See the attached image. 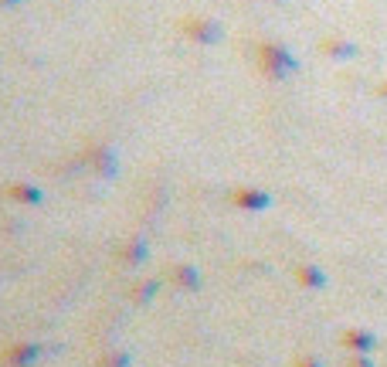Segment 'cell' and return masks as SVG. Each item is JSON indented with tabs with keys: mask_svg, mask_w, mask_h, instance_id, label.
<instances>
[{
	"mask_svg": "<svg viewBox=\"0 0 387 367\" xmlns=\"http://www.w3.org/2000/svg\"><path fill=\"white\" fill-rule=\"evenodd\" d=\"M258 68L269 78H286L296 72V55H292L286 44L265 41V44H258Z\"/></svg>",
	"mask_w": 387,
	"mask_h": 367,
	"instance_id": "obj_1",
	"label": "cell"
},
{
	"mask_svg": "<svg viewBox=\"0 0 387 367\" xmlns=\"http://www.w3.org/2000/svg\"><path fill=\"white\" fill-rule=\"evenodd\" d=\"M41 354H44V347H41V344L24 340V344H14V347L4 350V354H0V361H4L7 367H31L41 357Z\"/></svg>",
	"mask_w": 387,
	"mask_h": 367,
	"instance_id": "obj_2",
	"label": "cell"
},
{
	"mask_svg": "<svg viewBox=\"0 0 387 367\" xmlns=\"http://www.w3.org/2000/svg\"><path fill=\"white\" fill-rule=\"evenodd\" d=\"M231 204L245 208V211H265L272 204V197L269 191H258V187H238V191H231Z\"/></svg>",
	"mask_w": 387,
	"mask_h": 367,
	"instance_id": "obj_3",
	"label": "cell"
},
{
	"mask_svg": "<svg viewBox=\"0 0 387 367\" xmlns=\"http://www.w3.org/2000/svg\"><path fill=\"white\" fill-rule=\"evenodd\" d=\"M184 35L201 41V44H214V41L221 38V27L208 18H191V20H184Z\"/></svg>",
	"mask_w": 387,
	"mask_h": 367,
	"instance_id": "obj_4",
	"label": "cell"
},
{
	"mask_svg": "<svg viewBox=\"0 0 387 367\" xmlns=\"http://www.w3.org/2000/svg\"><path fill=\"white\" fill-rule=\"evenodd\" d=\"M7 194H11V201H18V204H41V187H34V184H11L7 187Z\"/></svg>",
	"mask_w": 387,
	"mask_h": 367,
	"instance_id": "obj_5",
	"label": "cell"
},
{
	"mask_svg": "<svg viewBox=\"0 0 387 367\" xmlns=\"http://www.w3.org/2000/svg\"><path fill=\"white\" fill-rule=\"evenodd\" d=\"M174 282L177 286H184V290H201V275L194 266H177L174 269Z\"/></svg>",
	"mask_w": 387,
	"mask_h": 367,
	"instance_id": "obj_6",
	"label": "cell"
},
{
	"mask_svg": "<svg viewBox=\"0 0 387 367\" xmlns=\"http://www.w3.org/2000/svg\"><path fill=\"white\" fill-rule=\"evenodd\" d=\"M296 275H299V282H303V286H310V290H319V286L326 282V275L316 269V266H303Z\"/></svg>",
	"mask_w": 387,
	"mask_h": 367,
	"instance_id": "obj_7",
	"label": "cell"
},
{
	"mask_svg": "<svg viewBox=\"0 0 387 367\" xmlns=\"http://www.w3.org/2000/svg\"><path fill=\"white\" fill-rule=\"evenodd\" d=\"M343 344H350L353 350H360V354H364V350L374 347V337H370V333H364V330H350L347 337H343Z\"/></svg>",
	"mask_w": 387,
	"mask_h": 367,
	"instance_id": "obj_8",
	"label": "cell"
},
{
	"mask_svg": "<svg viewBox=\"0 0 387 367\" xmlns=\"http://www.w3.org/2000/svg\"><path fill=\"white\" fill-rule=\"evenodd\" d=\"M122 259H126V262H133V266H139V262L146 259V242L133 238L129 245H122Z\"/></svg>",
	"mask_w": 387,
	"mask_h": 367,
	"instance_id": "obj_9",
	"label": "cell"
},
{
	"mask_svg": "<svg viewBox=\"0 0 387 367\" xmlns=\"http://www.w3.org/2000/svg\"><path fill=\"white\" fill-rule=\"evenodd\" d=\"M156 290H160V282H146V286H139V290H136V303H139V306H146V303H150V299H153L156 296Z\"/></svg>",
	"mask_w": 387,
	"mask_h": 367,
	"instance_id": "obj_10",
	"label": "cell"
},
{
	"mask_svg": "<svg viewBox=\"0 0 387 367\" xmlns=\"http://www.w3.org/2000/svg\"><path fill=\"white\" fill-rule=\"evenodd\" d=\"M326 51H329V55L347 58V55H353V44H343V41H326Z\"/></svg>",
	"mask_w": 387,
	"mask_h": 367,
	"instance_id": "obj_11",
	"label": "cell"
},
{
	"mask_svg": "<svg viewBox=\"0 0 387 367\" xmlns=\"http://www.w3.org/2000/svg\"><path fill=\"white\" fill-rule=\"evenodd\" d=\"M99 367H129V357L126 354H109V357H102Z\"/></svg>",
	"mask_w": 387,
	"mask_h": 367,
	"instance_id": "obj_12",
	"label": "cell"
},
{
	"mask_svg": "<svg viewBox=\"0 0 387 367\" xmlns=\"http://www.w3.org/2000/svg\"><path fill=\"white\" fill-rule=\"evenodd\" d=\"M296 367H323V364H319V361H312V357H299Z\"/></svg>",
	"mask_w": 387,
	"mask_h": 367,
	"instance_id": "obj_13",
	"label": "cell"
},
{
	"mask_svg": "<svg viewBox=\"0 0 387 367\" xmlns=\"http://www.w3.org/2000/svg\"><path fill=\"white\" fill-rule=\"evenodd\" d=\"M353 367H370V361H367V357H364V354H360V357L353 361Z\"/></svg>",
	"mask_w": 387,
	"mask_h": 367,
	"instance_id": "obj_14",
	"label": "cell"
},
{
	"mask_svg": "<svg viewBox=\"0 0 387 367\" xmlns=\"http://www.w3.org/2000/svg\"><path fill=\"white\" fill-rule=\"evenodd\" d=\"M0 4H7V7H11V4H20V0H0Z\"/></svg>",
	"mask_w": 387,
	"mask_h": 367,
	"instance_id": "obj_15",
	"label": "cell"
},
{
	"mask_svg": "<svg viewBox=\"0 0 387 367\" xmlns=\"http://www.w3.org/2000/svg\"><path fill=\"white\" fill-rule=\"evenodd\" d=\"M381 92H384V96H387V85H384V89H381Z\"/></svg>",
	"mask_w": 387,
	"mask_h": 367,
	"instance_id": "obj_16",
	"label": "cell"
}]
</instances>
